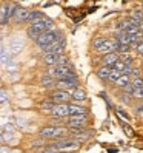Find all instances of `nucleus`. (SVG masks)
<instances>
[{
    "mask_svg": "<svg viewBox=\"0 0 143 153\" xmlns=\"http://www.w3.org/2000/svg\"><path fill=\"white\" fill-rule=\"evenodd\" d=\"M59 59H60V54H57V53H48V54H43L42 62L48 67H54V65H59Z\"/></svg>",
    "mask_w": 143,
    "mask_h": 153,
    "instance_id": "14",
    "label": "nucleus"
},
{
    "mask_svg": "<svg viewBox=\"0 0 143 153\" xmlns=\"http://www.w3.org/2000/svg\"><path fill=\"white\" fill-rule=\"evenodd\" d=\"M111 73H112V67H105V65H100L99 68H97V71H95L97 77H99L102 82H106V80H109Z\"/></svg>",
    "mask_w": 143,
    "mask_h": 153,
    "instance_id": "12",
    "label": "nucleus"
},
{
    "mask_svg": "<svg viewBox=\"0 0 143 153\" xmlns=\"http://www.w3.org/2000/svg\"><path fill=\"white\" fill-rule=\"evenodd\" d=\"M68 133H69L68 127L66 128L65 127H43L39 131V136L40 138H48V139H52V141H57V139L68 138Z\"/></svg>",
    "mask_w": 143,
    "mask_h": 153,
    "instance_id": "1",
    "label": "nucleus"
},
{
    "mask_svg": "<svg viewBox=\"0 0 143 153\" xmlns=\"http://www.w3.org/2000/svg\"><path fill=\"white\" fill-rule=\"evenodd\" d=\"M139 28H140V31L143 33V19H142V20L139 22Z\"/></svg>",
    "mask_w": 143,
    "mask_h": 153,
    "instance_id": "38",
    "label": "nucleus"
},
{
    "mask_svg": "<svg viewBox=\"0 0 143 153\" xmlns=\"http://www.w3.org/2000/svg\"><path fill=\"white\" fill-rule=\"evenodd\" d=\"M80 147V142L77 139H74L73 136H68V138H63V139H57L52 144H49L48 149H54V150H77Z\"/></svg>",
    "mask_w": 143,
    "mask_h": 153,
    "instance_id": "2",
    "label": "nucleus"
},
{
    "mask_svg": "<svg viewBox=\"0 0 143 153\" xmlns=\"http://www.w3.org/2000/svg\"><path fill=\"white\" fill-rule=\"evenodd\" d=\"M43 17H45V14H43L42 11H29L28 23H32V22H35V20H40V19H43Z\"/></svg>",
    "mask_w": 143,
    "mask_h": 153,
    "instance_id": "20",
    "label": "nucleus"
},
{
    "mask_svg": "<svg viewBox=\"0 0 143 153\" xmlns=\"http://www.w3.org/2000/svg\"><path fill=\"white\" fill-rule=\"evenodd\" d=\"M65 47H66V39L63 37V36H60L57 40H54L52 43H49L48 47H45L42 51H43V54H48V53H57V54H63Z\"/></svg>",
    "mask_w": 143,
    "mask_h": 153,
    "instance_id": "5",
    "label": "nucleus"
},
{
    "mask_svg": "<svg viewBox=\"0 0 143 153\" xmlns=\"http://www.w3.org/2000/svg\"><path fill=\"white\" fill-rule=\"evenodd\" d=\"M49 99H52L57 104H63V102H69L73 101V93L68 90H62V88H56L54 91L49 93Z\"/></svg>",
    "mask_w": 143,
    "mask_h": 153,
    "instance_id": "6",
    "label": "nucleus"
},
{
    "mask_svg": "<svg viewBox=\"0 0 143 153\" xmlns=\"http://www.w3.org/2000/svg\"><path fill=\"white\" fill-rule=\"evenodd\" d=\"M60 37V33L54 28V30H49V31H45L39 36V39L35 40V43H37V47L40 50H43L45 47H48L49 43H52L54 40H57Z\"/></svg>",
    "mask_w": 143,
    "mask_h": 153,
    "instance_id": "4",
    "label": "nucleus"
},
{
    "mask_svg": "<svg viewBox=\"0 0 143 153\" xmlns=\"http://www.w3.org/2000/svg\"><path fill=\"white\" fill-rule=\"evenodd\" d=\"M119 99H120V101H122L123 104H126V105H131V102H132V94L122 91V94L119 96Z\"/></svg>",
    "mask_w": 143,
    "mask_h": 153,
    "instance_id": "26",
    "label": "nucleus"
},
{
    "mask_svg": "<svg viewBox=\"0 0 143 153\" xmlns=\"http://www.w3.org/2000/svg\"><path fill=\"white\" fill-rule=\"evenodd\" d=\"M142 8H143V3H142Z\"/></svg>",
    "mask_w": 143,
    "mask_h": 153,
    "instance_id": "40",
    "label": "nucleus"
},
{
    "mask_svg": "<svg viewBox=\"0 0 143 153\" xmlns=\"http://www.w3.org/2000/svg\"><path fill=\"white\" fill-rule=\"evenodd\" d=\"M42 153H59V150H54V149H45Z\"/></svg>",
    "mask_w": 143,
    "mask_h": 153,
    "instance_id": "36",
    "label": "nucleus"
},
{
    "mask_svg": "<svg viewBox=\"0 0 143 153\" xmlns=\"http://www.w3.org/2000/svg\"><path fill=\"white\" fill-rule=\"evenodd\" d=\"M112 68H115V70H119V71H125V68H126V64H125V62L120 59V60H117L114 64V67Z\"/></svg>",
    "mask_w": 143,
    "mask_h": 153,
    "instance_id": "30",
    "label": "nucleus"
},
{
    "mask_svg": "<svg viewBox=\"0 0 143 153\" xmlns=\"http://www.w3.org/2000/svg\"><path fill=\"white\" fill-rule=\"evenodd\" d=\"M88 116H68L66 127L68 128H86Z\"/></svg>",
    "mask_w": 143,
    "mask_h": 153,
    "instance_id": "7",
    "label": "nucleus"
},
{
    "mask_svg": "<svg viewBox=\"0 0 143 153\" xmlns=\"http://www.w3.org/2000/svg\"><path fill=\"white\" fill-rule=\"evenodd\" d=\"M136 113H137V114H139V116H140V114H143V104H142V105H139V107H137V110H136Z\"/></svg>",
    "mask_w": 143,
    "mask_h": 153,
    "instance_id": "37",
    "label": "nucleus"
},
{
    "mask_svg": "<svg viewBox=\"0 0 143 153\" xmlns=\"http://www.w3.org/2000/svg\"><path fill=\"white\" fill-rule=\"evenodd\" d=\"M56 77H52L49 73H46V74H43L42 77H40V85L42 87H45V88H49V87H56Z\"/></svg>",
    "mask_w": 143,
    "mask_h": 153,
    "instance_id": "16",
    "label": "nucleus"
},
{
    "mask_svg": "<svg viewBox=\"0 0 143 153\" xmlns=\"http://www.w3.org/2000/svg\"><path fill=\"white\" fill-rule=\"evenodd\" d=\"M71 93H73V102H76V104H82V102H85L86 101V93L83 91V90L82 88H74L73 90V91H71Z\"/></svg>",
    "mask_w": 143,
    "mask_h": 153,
    "instance_id": "15",
    "label": "nucleus"
},
{
    "mask_svg": "<svg viewBox=\"0 0 143 153\" xmlns=\"http://www.w3.org/2000/svg\"><path fill=\"white\" fill-rule=\"evenodd\" d=\"M28 16H29V10H25V8L20 6H12V19L17 23L28 22Z\"/></svg>",
    "mask_w": 143,
    "mask_h": 153,
    "instance_id": "9",
    "label": "nucleus"
},
{
    "mask_svg": "<svg viewBox=\"0 0 143 153\" xmlns=\"http://www.w3.org/2000/svg\"><path fill=\"white\" fill-rule=\"evenodd\" d=\"M117 60H120V54L119 53H109V54H103L102 59H100V65H105V67H114V64Z\"/></svg>",
    "mask_w": 143,
    "mask_h": 153,
    "instance_id": "11",
    "label": "nucleus"
},
{
    "mask_svg": "<svg viewBox=\"0 0 143 153\" xmlns=\"http://www.w3.org/2000/svg\"><path fill=\"white\" fill-rule=\"evenodd\" d=\"M122 74H123V71H119V70L112 68V73H111V76H109V82L115 84V82H117V80L122 77Z\"/></svg>",
    "mask_w": 143,
    "mask_h": 153,
    "instance_id": "24",
    "label": "nucleus"
},
{
    "mask_svg": "<svg viewBox=\"0 0 143 153\" xmlns=\"http://www.w3.org/2000/svg\"><path fill=\"white\" fill-rule=\"evenodd\" d=\"M131 80H132V77L129 76V74H122V77L117 80V82H115V87H120V88H123L125 85H128L129 82H131Z\"/></svg>",
    "mask_w": 143,
    "mask_h": 153,
    "instance_id": "21",
    "label": "nucleus"
},
{
    "mask_svg": "<svg viewBox=\"0 0 143 153\" xmlns=\"http://www.w3.org/2000/svg\"><path fill=\"white\" fill-rule=\"evenodd\" d=\"M11 62H12V59H11V53H10V51L6 53V48L2 47V65H3V67H5L6 64L10 65Z\"/></svg>",
    "mask_w": 143,
    "mask_h": 153,
    "instance_id": "22",
    "label": "nucleus"
},
{
    "mask_svg": "<svg viewBox=\"0 0 143 153\" xmlns=\"http://www.w3.org/2000/svg\"><path fill=\"white\" fill-rule=\"evenodd\" d=\"M8 101V93H6V90L2 87V104H5Z\"/></svg>",
    "mask_w": 143,
    "mask_h": 153,
    "instance_id": "34",
    "label": "nucleus"
},
{
    "mask_svg": "<svg viewBox=\"0 0 143 153\" xmlns=\"http://www.w3.org/2000/svg\"><path fill=\"white\" fill-rule=\"evenodd\" d=\"M131 82L134 84L136 88H143V77H136V79H132Z\"/></svg>",
    "mask_w": 143,
    "mask_h": 153,
    "instance_id": "32",
    "label": "nucleus"
},
{
    "mask_svg": "<svg viewBox=\"0 0 143 153\" xmlns=\"http://www.w3.org/2000/svg\"><path fill=\"white\" fill-rule=\"evenodd\" d=\"M11 53H12V54H17V53H19V51H22V42H19V40H17V39H14L12 42H11Z\"/></svg>",
    "mask_w": 143,
    "mask_h": 153,
    "instance_id": "27",
    "label": "nucleus"
},
{
    "mask_svg": "<svg viewBox=\"0 0 143 153\" xmlns=\"http://www.w3.org/2000/svg\"><path fill=\"white\" fill-rule=\"evenodd\" d=\"M132 97L137 99V101H143V88H136V90H134Z\"/></svg>",
    "mask_w": 143,
    "mask_h": 153,
    "instance_id": "29",
    "label": "nucleus"
},
{
    "mask_svg": "<svg viewBox=\"0 0 143 153\" xmlns=\"http://www.w3.org/2000/svg\"><path fill=\"white\" fill-rule=\"evenodd\" d=\"M69 116H88V108L78 104H69Z\"/></svg>",
    "mask_w": 143,
    "mask_h": 153,
    "instance_id": "13",
    "label": "nucleus"
},
{
    "mask_svg": "<svg viewBox=\"0 0 143 153\" xmlns=\"http://www.w3.org/2000/svg\"><path fill=\"white\" fill-rule=\"evenodd\" d=\"M48 73H49L52 77H56V79H63V77L77 76L76 70H74L73 67H69L68 64H66V65H54V67H51Z\"/></svg>",
    "mask_w": 143,
    "mask_h": 153,
    "instance_id": "3",
    "label": "nucleus"
},
{
    "mask_svg": "<svg viewBox=\"0 0 143 153\" xmlns=\"http://www.w3.org/2000/svg\"><path fill=\"white\" fill-rule=\"evenodd\" d=\"M74 152V150H73ZM73 152H59V153H73Z\"/></svg>",
    "mask_w": 143,
    "mask_h": 153,
    "instance_id": "39",
    "label": "nucleus"
},
{
    "mask_svg": "<svg viewBox=\"0 0 143 153\" xmlns=\"http://www.w3.org/2000/svg\"><path fill=\"white\" fill-rule=\"evenodd\" d=\"M40 34H42V33H40L39 30H35L32 25H29V26H28V30H26V36H28L29 39H32V40H37Z\"/></svg>",
    "mask_w": 143,
    "mask_h": 153,
    "instance_id": "19",
    "label": "nucleus"
},
{
    "mask_svg": "<svg viewBox=\"0 0 143 153\" xmlns=\"http://www.w3.org/2000/svg\"><path fill=\"white\" fill-rule=\"evenodd\" d=\"M120 59H122L126 65H132V60H134V57H132V54H131V51L120 53Z\"/></svg>",
    "mask_w": 143,
    "mask_h": 153,
    "instance_id": "23",
    "label": "nucleus"
},
{
    "mask_svg": "<svg viewBox=\"0 0 143 153\" xmlns=\"http://www.w3.org/2000/svg\"><path fill=\"white\" fill-rule=\"evenodd\" d=\"M136 51L139 53L140 56H143V43H139V47L136 48Z\"/></svg>",
    "mask_w": 143,
    "mask_h": 153,
    "instance_id": "35",
    "label": "nucleus"
},
{
    "mask_svg": "<svg viewBox=\"0 0 143 153\" xmlns=\"http://www.w3.org/2000/svg\"><path fill=\"white\" fill-rule=\"evenodd\" d=\"M35 30H39L40 33H45V31H49V30H54V22H52L51 19H48V17H43V19L40 20H35L31 23Z\"/></svg>",
    "mask_w": 143,
    "mask_h": 153,
    "instance_id": "8",
    "label": "nucleus"
},
{
    "mask_svg": "<svg viewBox=\"0 0 143 153\" xmlns=\"http://www.w3.org/2000/svg\"><path fill=\"white\" fill-rule=\"evenodd\" d=\"M131 77H132V79L142 77V71H140V68H132V71H131Z\"/></svg>",
    "mask_w": 143,
    "mask_h": 153,
    "instance_id": "33",
    "label": "nucleus"
},
{
    "mask_svg": "<svg viewBox=\"0 0 143 153\" xmlns=\"http://www.w3.org/2000/svg\"><path fill=\"white\" fill-rule=\"evenodd\" d=\"M97 53H99V54H109V53H114L115 50H114V45H112V42H111V39H108V42L106 43H103L100 48H97L95 50Z\"/></svg>",
    "mask_w": 143,
    "mask_h": 153,
    "instance_id": "17",
    "label": "nucleus"
},
{
    "mask_svg": "<svg viewBox=\"0 0 143 153\" xmlns=\"http://www.w3.org/2000/svg\"><path fill=\"white\" fill-rule=\"evenodd\" d=\"M134 90H136V87H134V84H132V82H129L128 85H125V87L122 88V91H125V93H129V94H132V93H134Z\"/></svg>",
    "mask_w": 143,
    "mask_h": 153,
    "instance_id": "31",
    "label": "nucleus"
},
{
    "mask_svg": "<svg viewBox=\"0 0 143 153\" xmlns=\"http://www.w3.org/2000/svg\"><path fill=\"white\" fill-rule=\"evenodd\" d=\"M108 42V37H95L94 40H92V48L94 50H97V48H100L103 43H106Z\"/></svg>",
    "mask_w": 143,
    "mask_h": 153,
    "instance_id": "25",
    "label": "nucleus"
},
{
    "mask_svg": "<svg viewBox=\"0 0 143 153\" xmlns=\"http://www.w3.org/2000/svg\"><path fill=\"white\" fill-rule=\"evenodd\" d=\"M52 118H66L69 116V104L63 102V104H56L54 110L51 111Z\"/></svg>",
    "mask_w": 143,
    "mask_h": 153,
    "instance_id": "10",
    "label": "nucleus"
},
{
    "mask_svg": "<svg viewBox=\"0 0 143 153\" xmlns=\"http://www.w3.org/2000/svg\"><path fill=\"white\" fill-rule=\"evenodd\" d=\"M131 19L140 22V20L143 19V11H140V10H134V11L131 13Z\"/></svg>",
    "mask_w": 143,
    "mask_h": 153,
    "instance_id": "28",
    "label": "nucleus"
},
{
    "mask_svg": "<svg viewBox=\"0 0 143 153\" xmlns=\"http://www.w3.org/2000/svg\"><path fill=\"white\" fill-rule=\"evenodd\" d=\"M56 104H57V102H54L52 99H48V101H45V102L40 104V110H42V111H49V113H51L52 110H54Z\"/></svg>",
    "mask_w": 143,
    "mask_h": 153,
    "instance_id": "18",
    "label": "nucleus"
}]
</instances>
